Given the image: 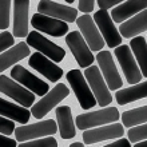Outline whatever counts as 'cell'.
Masks as SVG:
<instances>
[{
  "instance_id": "ffe728a7",
  "label": "cell",
  "mask_w": 147,
  "mask_h": 147,
  "mask_svg": "<svg viewBox=\"0 0 147 147\" xmlns=\"http://www.w3.org/2000/svg\"><path fill=\"white\" fill-rule=\"evenodd\" d=\"M30 52L31 51L28 48V44L24 42L18 43L16 46L11 47L9 50L4 51L3 54H0V72H4L12 64H15L26 56H28Z\"/></svg>"
},
{
  "instance_id": "d4e9b609",
  "label": "cell",
  "mask_w": 147,
  "mask_h": 147,
  "mask_svg": "<svg viewBox=\"0 0 147 147\" xmlns=\"http://www.w3.org/2000/svg\"><path fill=\"white\" fill-rule=\"evenodd\" d=\"M130 50L136 58V64L139 67L142 76H147V59H146V52H147V46H146V39L142 36H136L132 40H130Z\"/></svg>"
},
{
  "instance_id": "8fae6325",
  "label": "cell",
  "mask_w": 147,
  "mask_h": 147,
  "mask_svg": "<svg viewBox=\"0 0 147 147\" xmlns=\"http://www.w3.org/2000/svg\"><path fill=\"white\" fill-rule=\"evenodd\" d=\"M96 62L99 64L98 68H99L100 74H103V76L106 79L107 87L112 91H118V88H120L123 86V80H122L119 72H118L115 63L112 60L111 52L110 51H100L96 55Z\"/></svg>"
},
{
  "instance_id": "2e32d148",
  "label": "cell",
  "mask_w": 147,
  "mask_h": 147,
  "mask_svg": "<svg viewBox=\"0 0 147 147\" xmlns=\"http://www.w3.org/2000/svg\"><path fill=\"white\" fill-rule=\"evenodd\" d=\"M124 130L123 126L119 123H112L110 126H102L98 128H90L83 132V140L86 144H92L96 142H103L107 139H115L123 136Z\"/></svg>"
},
{
  "instance_id": "603a6c76",
  "label": "cell",
  "mask_w": 147,
  "mask_h": 147,
  "mask_svg": "<svg viewBox=\"0 0 147 147\" xmlns=\"http://www.w3.org/2000/svg\"><path fill=\"white\" fill-rule=\"evenodd\" d=\"M147 96V82H142V83H136V84L128 87L124 90H119L115 94L116 102L120 106H126L131 102L139 100V99H144Z\"/></svg>"
},
{
  "instance_id": "44dd1931",
  "label": "cell",
  "mask_w": 147,
  "mask_h": 147,
  "mask_svg": "<svg viewBox=\"0 0 147 147\" xmlns=\"http://www.w3.org/2000/svg\"><path fill=\"white\" fill-rule=\"evenodd\" d=\"M147 30V11L143 9L142 12L132 16L131 19L120 24L119 31L120 36L123 38H134Z\"/></svg>"
},
{
  "instance_id": "8992f818",
  "label": "cell",
  "mask_w": 147,
  "mask_h": 147,
  "mask_svg": "<svg viewBox=\"0 0 147 147\" xmlns=\"http://www.w3.org/2000/svg\"><path fill=\"white\" fill-rule=\"evenodd\" d=\"M92 20L96 26L98 31L100 32L105 43H107L110 48H116L122 44V36L119 35L116 27L114 26V22L111 20L109 12L105 9H99L94 13Z\"/></svg>"
},
{
  "instance_id": "ba28073f",
  "label": "cell",
  "mask_w": 147,
  "mask_h": 147,
  "mask_svg": "<svg viewBox=\"0 0 147 147\" xmlns=\"http://www.w3.org/2000/svg\"><path fill=\"white\" fill-rule=\"evenodd\" d=\"M66 43L82 68H87L94 63L95 58L79 31H71L70 34H67Z\"/></svg>"
},
{
  "instance_id": "4316f807",
  "label": "cell",
  "mask_w": 147,
  "mask_h": 147,
  "mask_svg": "<svg viewBox=\"0 0 147 147\" xmlns=\"http://www.w3.org/2000/svg\"><path fill=\"white\" fill-rule=\"evenodd\" d=\"M9 11L11 1L0 0V30H7L9 27Z\"/></svg>"
},
{
  "instance_id": "e0dca14e",
  "label": "cell",
  "mask_w": 147,
  "mask_h": 147,
  "mask_svg": "<svg viewBox=\"0 0 147 147\" xmlns=\"http://www.w3.org/2000/svg\"><path fill=\"white\" fill-rule=\"evenodd\" d=\"M28 64L40 72L43 76H46L50 82H58L63 76V70L59 66H56L54 62H51L48 58L40 52H35L31 55V58L28 60Z\"/></svg>"
},
{
  "instance_id": "52a82bcc",
  "label": "cell",
  "mask_w": 147,
  "mask_h": 147,
  "mask_svg": "<svg viewBox=\"0 0 147 147\" xmlns=\"http://www.w3.org/2000/svg\"><path fill=\"white\" fill-rule=\"evenodd\" d=\"M27 44L31 46L32 48H35L42 55H44L46 58L48 56L51 59V62H62L66 56V51L62 47H59L58 44H55L47 38H44L38 31H32L28 34Z\"/></svg>"
},
{
  "instance_id": "484cf974",
  "label": "cell",
  "mask_w": 147,
  "mask_h": 147,
  "mask_svg": "<svg viewBox=\"0 0 147 147\" xmlns=\"http://www.w3.org/2000/svg\"><path fill=\"white\" fill-rule=\"evenodd\" d=\"M122 122L126 127H132L138 124H146L147 120V106H142L139 109L128 110L122 114Z\"/></svg>"
},
{
  "instance_id": "7a4b0ae2",
  "label": "cell",
  "mask_w": 147,
  "mask_h": 147,
  "mask_svg": "<svg viewBox=\"0 0 147 147\" xmlns=\"http://www.w3.org/2000/svg\"><path fill=\"white\" fill-rule=\"evenodd\" d=\"M120 112L115 107H107V109L99 110V111L87 112L76 116V126L79 130H90L94 128L95 126H102V124L112 123L119 120Z\"/></svg>"
},
{
  "instance_id": "e575fe53",
  "label": "cell",
  "mask_w": 147,
  "mask_h": 147,
  "mask_svg": "<svg viewBox=\"0 0 147 147\" xmlns=\"http://www.w3.org/2000/svg\"><path fill=\"white\" fill-rule=\"evenodd\" d=\"M103 147H131V144H130L128 139L122 138V139H118L116 142H114V143L107 144V146H103Z\"/></svg>"
},
{
  "instance_id": "f546056e",
  "label": "cell",
  "mask_w": 147,
  "mask_h": 147,
  "mask_svg": "<svg viewBox=\"0 0 147 147\" xmlns=\"http://www.w3.org/2000/svg\"><path fill=\"white\" fill-rule=\"evenodd\" d=\"M13 43H15L13 35H11V34L7 31L1 32V34H0V52L3 54V51L9 50V48L13 46Z\"/></svg>"
},
{
  "instance_id": "1f68e13d",
  "label": "cell",
  "mask_w": 147,
  "mask_h": 147,
  "mask_svg": "<svg viewBox=\"0 0 147 147\" xmlns=\"http://www.w3.org/2000/svg\"><path fill=\"white\" fill-rule=\"evenodd\" d=\"M94 7H95V1L94 0H80L79 4H78V8L82 12H84V15H88L90 12L94 9Z\"/></svg>"
},
{
  "instance_id": "7c38bea8",
  "label": "cell",
  "mask_w": 147,
  "mask_h": 147,
  "mask_svg": "<svg viewBox=\"0 0 147 147\" xmlns=\"http://www.w3.org/2000/svg\"><path fill=\"white\" fill-rule=\"evenodd\" d=\"M38 13L52 19H58L62 22H68L74 23L78 19V9L70 5H62V4L56 3V1H48V0H43L39 1L38 4Z\"/></svg>"
},
{
  "instance_id": "6da1fadb",
  "label": "cell",
  "mask_w": 147,
  "mask_h": 147,
  "mask_svg": "<svg viewBox=\"0 0 147 147\" xmlns=\"http://www.w3.org/2000/svg\"><path fill=\"white\" fill-rule=\"evenodd\" d=\"M70 95V90L64 83H58L54 88L48 91L36 105L32 106L31 114L35 116L36 119H43V116H46L51 110L54 109L56 105Z\"/></svg>"
},
{
  "instance_id": "30bf717a",
  "label": "cell",
  "mask_w": 147,
  "mask_h": 147,
  "mask_svg": "<svg viewBox=\"0 0 147 147\" xmlns=\"http://www.w3.org/2000/svg\"><path fill=\"white\" fill-rule=\"evenodd\" d=\"M0 92L5 94L7 96L18 102L19 105H23L24 107H31L35 102V95L30 90L22 87L19 83L5 75H0Z\"/></svg>"
},
{
  "instance_id": "d590c367",
  "label": "cell",
  "mask_w": 147,
  "mask_h": 147,
  "mask_svg": "<svg viewBox=\"0 0 147 147\" xmlns=\"http://www.w3.org/2000/svg\"><path fill=\"white\" fill-rule=\"evenodd\" d=\"M131 147H147V143L146 140H142V142H138L135 146H131Z\"/></svg>"
},
{
  "instance_id": "ac0fdd59",
  "label": "cell",
  "mask_w": 147,
  "mask_h": 147,
  "mask_svg": "<svg viewBox=\"0 0 147 147\" xmlns=\"http://www.w3.org/2000/svg\"><path fill=\"white\" fill-rule=\"evenodd\" d=\"M13 36L24 38L28 36V0H16L13 1Z\"/></svg>"
},
{
  "instance_id": "4dcf8cb0",
  "label": "cell",
  "mask_w": 147,
  "mask_h": 147,
  "mask_svg": "<svg viewBox=\"0 0 147 147\" xmlns=\"http://www.w3.org/2000/svg\"><path fill=\"white\" fill-rule=\"evenodd\" d=\"M13 131H15V123L11 119L0 116V134H3V135H11Z\"/></svg>"
},
{
  "instance_id": "f1b7e54d",
  "label": "cell",
  "mask_w": 147,
  "mask_h": 147,
  "mask_svg": "<svg viewBox=\"0 0 147 147\" xmlns=\"http://www.w3.org/2000/svg\"><path fill=\"white\" fill-rule=\"evenodd\" d=\"M18 147H58V140L54 136H47L43 139L30 140V142H22Z\"/></svg>"
},
{
  "instance_id": "277c9868",
  "label": "cell",
  "mask_w": 147,
  "mask_h": 147,
  "mask_svg": "<svg viewBox=\"0 0 147 147\" xmlns=\"http://www.w3.org/2000/svg\"><path fill=\"white\" fill-rule=\"evenodd\" d=\"M67 80L72 87L74 92L78 98V102L83 110H90L96 105V99L92 95L88 84L86 83L84 75L79 70H71L66 75Z\"/></svg>"
},
{
  "instance_id": "9a60e30c",
  "label": "cell",
  "mask_w": 147,
  "mask_h": 147,
  "mask_svg": "<svg viewBox=\"0 0 147 147\" xmlns=\"http://www.w3.org/2000/svg\"><path fill=\"white\" fill-rule=\"evenodd\" d=\"M32 27L38 30V32H44V34H48L51 36H55V38H60V36H64L68 32V26L67 23L62 22V20L58 19H52V18H48V16L40 15V13H35L31 19Z\"/></svg>"
},
{
  "instance_id": "83f0119b",
  "label": "cell",
  "mask_w": 147,
  "mask_h": 147,
  "mask_svg": "<svg viewBox=\"0 0 147 147\" xmlns=\"http://www.w3.org/2000/svg\"><path fill=\"white\" fill-rule=\"evenodd\" d=\"M127 136H128V142H134V143L146 140V138H147V126L146 124H142V126H136V127L130 128L128 132H127Z\"/></svg>"
},
{
  "instance_id": "7402d4cb",
  "label": "cell",
  "mask_w": 147,
  "mask_h": 147,
  "mask_svg": "<svg viewBox=\"0 0 147 147\" xmlns=\"http://www.w3.org/2000/svg\"><path fill=\"white\" fill-rule=\"evenodd\" d=\"M56 119H58V128L60 131V136L63 139H71L76 135V128L74 124L71 109L68 106H60L56 109Z\"/></svg>"
},
{
  "instance_id": "9c48e42d",
  "label": "cell",
  "mask_w": 147,
  "mask_h": 147,
  "mask_svg": "<svg viewBox=\"0 0 147 147\" xmlns=\"http://www.w3.org/2000/svg\"><path fill=\"white\" fill-rule=\"evenodd\" d=\"M115 56L119 62L120 67H122V71H123L124 76L127 79V82L130 84H136L139 83L140 79H142V74L138 64H136L135 59L132 56V52L130 50V47L126 46V44H120L119 47L115 48Z\"/></svg>"
},
{
  "instance_id": "5bb4252c",
  "label": "cell",
  "mask_w": 147,
  "mask_h": 147,
  "mask_svg": "<svg viewBox=\"0 0 147 147\" xmlns=\"http://www.w3.org/2000/svg\"><path fill=\"white\" fill-rule=\"evenodd\" d=\"M11 76L13 80H16L18 83H22L23 86H26L31 92L36 94L39 96H44L48 91L50 87L46 82H43L42 79H39L38 76H35L34 74H31L30 71H27L23 66H15L11 70Z\"/></svg>"
},
{
  "instance_id": "d6a6232c",
  "label": "cell",
  "mask_w": 147,
  "mask_h": 147,
  "mask_svg": "<svg viewBox=\"0 0 147 147\" xmlns=\"http://www.w3.org/2000/svg\"><path fill=\"white\" fill-rule=\"evenodd\" d=\"M120 3H122L120 0H110V1H106V0H99V1H98V5H99V8H100V9L107 11L109 8L116 7V5H119Z\"/></svg>"
},
{
  "instance_id": "4fadbf2b",
  "label": "cell",
  "mask_w": 147,
  "mask_h": 147,
  "mask_svg": "<svg viewBox=\"0 0 147 147\" xmlns=\"http://www.w3.org/2000/svg\"><path fill=\"white\" fill-rule=\"evenodd\" d=\"M76 24L80 30V35L83 36L84 42L87 43L90 51H100L105 47V40L102 38L100 32L98 31L96 26L94 23L92 18L90 15H83L76 19Z\"/></svg>"
},
{
  "instance_id": "5b68a950",
  "label": "cell",
  "mask_w": 147,
  "mask_h": 147,
  "mask_svg": "<svg viewBox=\"0 0 147 147\" xmlns=\"http://www.w3.org/2000/svg\"><path fill=\"white\" fill-rule=\"evenodd\" d=\"M58 131V124L54 119L42 120L38 123H32L28 126H20L15 128L16 140L19 142H28V140L42 138V136H51Z\"/></svg>"
},
{
  "instance_id": "d6986e66",
  "label": "cell",
  "mask_w": 147,
  "mask_h": 147,
  "mask_svg": "<svg viewBox=\"0 0 147 147\" xmlns=\"http://www.w3.org/2000/svg\"><path fill=\"white\" fill-rule=\"evenodd\" d=\"M147 3L146 0H131V1H124L116 5L111 11V20L115 23H123V20L130 19L131 16L136 15L146 9Z\"/></svg>"
},
{
  "instance_id": "3957f363",
  "label": "cell",
  "mask_w": 147,
  "mask_h": 147,
  "mask_svg": "<svg viewBox=\"0 0 147 147\" xmlns=\"http://www.w3.org/2000/svg\"><path fill=\"white\" fill-rule=\"evenodd\" d=\"M84 79L87 80V84H88L91 92H92V95L96 99L98 105L102 106V107L111 105L112 96L110 94L109 88H107L106 82L103 80L100 71H99V68L96 66H90L86 68Z\"/></svg>"
},
{
  "instance_id": "836d02e7",
  "label": "cell",
  "mask_w": 147,
  "mask_h": 147,
  "mask_svg": "<svg viewBox=\"0 0 147 147\" xmlns=\"http://www.w3.org/2000/svg\"><path fill=\"white\" fill-rule=\"evenodd\" d=\"M0 147H18V144H16V140L0 134Z\"/></svg>"
},
{
  "instance_id": "8d00e7d4",
  "label": "cell",
  "mask_w": 147,
  "mask_h": 147,
  "mask_svg": "<svg viewBox=\"0 0 147 147\" xmlns=\"http://www.w3.org/2000/svg\"><path fill=\"white\" fill-rule=\"evenodd\" d=\"M70 147H84V144L80 143V142H75V143H72Z\"/></svg>"
},
{
  "instance_id": "cb8c5ba5",
  "label": "cell",
  "mask_w": 147,
  "mask_h": 147,
  "mask_svg": "<svg viewBox=\"0 0 147 147\" xmlns=\"http://www.w3.org/2000/svg\"><path fill=\"white\" fill-rule=\"evenodd\" d=\"M0 115H4L7 119L16 120L22 124H26L30 120L31 111H28L26 107L13 105L11 102L0 98Z\"/></svg>"
}]
</instances>
